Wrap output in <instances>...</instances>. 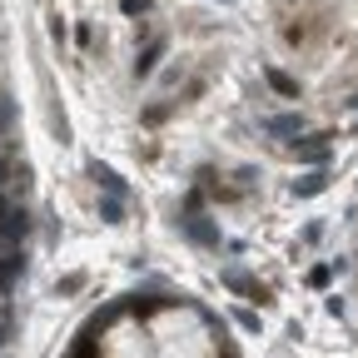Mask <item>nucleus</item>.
<instances>
[{"instance_id": "2", "label": "nucleus", "mask_w": 358, "mask_h": 358, "mask_svg": "<svg viewBox=\"0 0 358 358\" xmlns=\"http://www.w3.org/2000/svg\"><path fill=\"white\" fill-rule=\"evenodd\" d=\"M264 129H268V134H299L303 120H299V115H274V120H264Z\"/></svg>"}, {"instance_id": "4", "label": "nucleus", "mask_w": 358, "mask_h": 358, "mask_svg": "<svg viewBox=\"0 0 358 358\" xmlns=\"http://www.w3.org/2000/svg\"><path fill=\"white\" fill-rule=\"evenodd\" d=\"M268 85H274L279 95H299V85H294L289 75H279V70H268Z\"/></svg>"}, {"instance_id": "5", "label": "nucleus", "mask_w": 358, "mask_h": 358, "mask_svg": "<svg viewBox=\"0 0 358 358\" xmlns=\"http://www.w3.org/2000/svg\"><path fill=\"white\" fill-rule=\"evenodd\" d=\"M299 155L303 159H329V145L324 140H308V145H299Z\"/></svg>"}, {"instance_id": "7", "label": "nucleus", "mask_w": 358, "mask_h": 358, "mask_svg": "<svg viewBox=\"0 0 358 358\" xmlns=\"http://www.w3.org/2000/svg\"><path fill=\"white\" fill-rule=\"evenodd\" d=\"M329 274H334V268H329V264H319V268L308 274V284H313V289H324V284H329Z\"/></svg>"}, {"instance_id": "3", "label": "nucleus", "mask_w": 358, "mask_h": 358, "mask_svg": "<svg viewBox=\"0 0 358 358\" xmlns=\"http://www.w3.org/2000/svg\"><path fill=\"white\" fill-rule=\"evenodd\" d=\"M90 174H95L110 194H120V189H124V185H120V174H115V169H105V164H90Z\"/></svg>"}, {"instance_id": "1", "label": "nucleus", "mask_w": 358, "mask_h": 358, "mask_svg": "<svg viewBox=\"0 0 358 358\" xmlns=\"http://www.w3.org/2000/svg\"><path fill=\"white\" fill-rule=\"evenodd\" d=\"M324 185H329V174L319 169V174H308V179H299L294 185V199H308V194H324Z\"/></svg>"}, {"instance_id": "6", "label": "nucleus", "mask_w": 358, "mask_h": 358, "mask_svg": "<svg viewBox=\"0 0 358 358\" xmlns=\"http://www.w3.org/2000/svg\"><path fill=\"white\" fill-rule=\"evenodd\" d=\"M159 50H164V45H150V50L140 55V65H134V70H140V75H150V70H155V60H159Z\"/></svg>"}]
</instances>
